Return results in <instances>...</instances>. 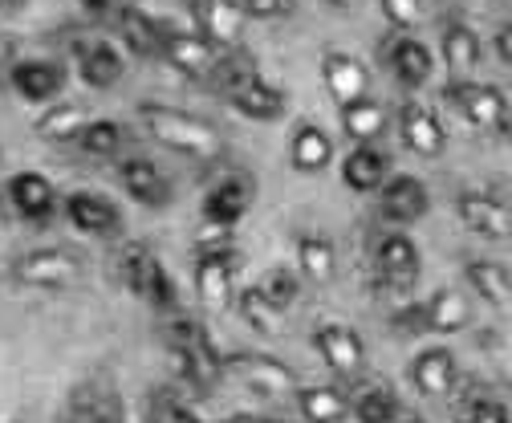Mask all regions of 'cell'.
Segmentation results:
<instances>
[{"instance_id": "46", "label": "cell", "mask_w": 512, "mask_h": 423, "mask_svg": "<svg viewBox=\"0 0 512 423\" xmlns=\"http://www.w3.org/2000/svg\"><path fill=\"white\" fill-rule=\"evenodd\" d=\"M330 5H338V9H354L358 0H330Z\"/></svg>"}, {"instance_id": "20", "label": "cell", "mask_w": 512, "mask_h": 423, "mask_svg": "<svg viewBox=\"0 0 512 423\" xmlns=\"http://www.w3.org/2000/svg\"><path fill=\"white\" fill-rule=\"evenodd\" d=\"M118 184H122L126 196H131L135 204H143V208H167L171 204L167 175L151 159H143V155H131V159L118 163Z\"/></svg>"}, {"instance_id": "41", "label": "cell", "mask_w": 512, "mask_h": 423, "mask_svg": "<svg viewBox=\"0 0 512 423\" xmlns=\"http://www.w3.org/2000/svg\"><path fill=\"white\" fill-rule=\"evenodd\" d=\"M248 17H261V21H277L293 13V0H240Z\"/></svg>"}, {"instance_id": "45", "label": "cell", "mask_w": 512, "mask_h": 423, "mask_svg": "<svg viewBox=\"0 0 512 423\" xmlns=\"http://www.w3.org/2000/svg\"><path fill=\"white\" fill-rule=\"evenodd\" d=\"M5 9H21V5H29V0H0Z\"/></svg>"}, {"instance_id": "5", "label": "cell", "mask_w": 512, "mask_h": 423, "mask_svg": "<svg viewBox=\"0 0 512 423\" xmlns=\"http://www.w3.org/2000/svg\"><path fill=\"white\" fill-rule=\"evenodd\" d=\"M443 102H452L476 131H500L508 123V98L500 86L472 82V78H452L443 86Z\"/></svg>"}, {"instance_id": "36", "label": "cell", "mask_w": 512, "mask_h": 423, "mask_svg": "<svg viewBox=\"0 0 512 423\" xmlns=\"http://www.w3.org/2000/svg\"><path fill=\"white\" fill-rule=\"evenodd\" d=\"M354 415H358V423H395L399 419V399L391 391H382V387H370V391L358 395Z\"/></svg>"}, {"instance_id": "18", "label": "cell", "mask_w": 512, "mask_h": 423, "mask_svg": "<svg viewBox=\"0 0 512 423\" xmlns=\"http://www.w3.org/2000/svg\"><path fill=\"white\" fill-rule=\"evenodd\" d=\"M456 216L468 232H476L484 240H508L512 236V212L488 192H460L456 196Z\"/></svg>"}, {"instance_id": "47", "label": "cell", "mask_w": 512, "mask_h": 423, "mask_svg": "<svg viewBox=\"0 0 512 423\" xmlns=\"http://www.w3.org/2000/svg\"><path fill=\"white\" fill-rule=\"evenodd\" d=\"M403 423H427V419H419V415H407V419H403Z\"/></svg>"}, {"instance_id": "24", "label": "cell", "mask_w": 512, "mask_h": 423, "mask_svg": "<svg viewBox=\"0 0 512 423\" xmlns=\"http://www.w3.org/2000/svg\"><path fill=\"white\" fill-rule=\"evenodd\" d=\"M322 78H326V90H330V98L338 106L370 94V70L358 62L354 53H346V49H330L322 57Z\"/></svg>"}, {"instance_id": "39", "label": "cell", "mask_w": 512, "mask_h": 423, "mask_svg": "<svg viewBox=\"0 0 512 423\" xmlns=\"http://www.w3.org/2000/svg\"><path fill=\"white\" fill-rule=\"evenodd\" d=\"M460 423H512V415L496 399H468L460 411Z\"/></svg>"}, {"instance_id": "21", "label": "cell", "mask_w": 512, "mask_h": 423, "mask_svg": "<svg viewBox=\"0 0 512 423\" xmlns=\"http://www.w3.org/2000/svg\"><path fill=\"white\" fill-rule=\"evenodd\" d=\"M374 265H378V273L387 277L391 285L407 289V285L419 277V249H415V240H411L403 228L382 232V236L374 240Z\"/></svg>"}, {"instance_id": "12", "label": "cell", "mask_w": 512, "mask_h": 423, "mask_svg": "<svg viewBox=\"0 0 512 423\" xmlns=\"http://www.w3.org/2000/svg\"><path fill=\"white\" fill-rule=\"evenodd\" d=\"M9 277L25 289H61L78 277V261L61 249H37V253H25L13 261Z\"/></svg>"}, {"instance_id": "32", "label": "cell", "mask_w": 512, "mask_h": 423, "mask_svg": "<svg viewBox=\"0 0 512 423\" xmlns=\"http://www.w3.org/2000/svg\"><path fill=\"white\" fill-rule=\"evenodd\" d=\"M86 123H90L86 106H78V102H49L45 114L33 123V135L45 139V143H74Z\"/></svg>"}, {"instance_id": "48", "label": "cell", "mask_w": 512, "mask_h": 423, "mask_svg": "<svg viewBox=\"0 0 512 423\" xmlns=\"http://www.w3.org/2000/svg\"><path fill=\"white\" fill-rule=\"evenodd\" d=\"M508 151H512V131H508Z\"/></svg>"}, {"instance_id": "6", "label": "cell", "mask_w": 512, "mask_h": 423, "mask_svg": "<svg viewBox=\"0 0 512 423\" xmlns=\"http://www.w3.org/2000/svg\"><path fill=\"white\" fill-rule=\"evenodd\" d=\"M159 57L183 74V78H196V82H208L220 74L224 57H220V45H212L204 33H183V29H163L159 37Z\"/></svg>"}, {"instance_id": "2", "label": "cell", "mask_w": 512, "mask_h": 423, "mask_svg": "<svg viewBox=\"0 0 512 423\" xmlns=\"http://www.w3.org/2000/svg\"><path fill=\"white\" fill-rule=\"evenodd\" d=\"M220 74H224V94H228V102H232L244 118H252V123H281V118H285V110H289L285 90L273 86V82H265L261 74H256L252 62H232V66L220 70Z\"/></svg>"}, {"instance_id": "29", "label": "cell", "mask_w": 512, "mask_h": 423, "mask_svg": "<svg viewBox=\"0 0 512 423\" xmlns=\"http://www.w3.org/2000/svg\"><path fill=\"white\" fill-rule=\"evenodd\" d=\"M439 53H443V66L452 70V78H468V74L480 66L484 45H480V37H476L472 25L447 21V25H443V37H439Z\"/></svg>"}, {"instance_id": "27", "label": "cell", "mask_w": 512, "mask_h": 423, "mask_svg": "<svg viewBox=\"0 0 512 423\" xmlns=\"http://www.w3.org/2000/svg\"><path fill=\"white\" fill-rule=\"evenodd\" d=\"M472 322V301L460 289H435L431 301L419 310V326L435 334H460Z\"/></svg>"}, {"instance_id": "9", "label": "cell", "mask_w": 512, "mask_h": 423, "mask_svg": "<svg viewBox=\"0 0 512 423\" xmlns=\"http://www.w3.org/2000/svg\"><path fill=\"white\" fill-rule=\"evenodd\" d=\"M70 57H74V70L90 90H114L126 74V62L114 41L106 37H74L70 41Z\"/></svg>"}, {"instance_id": "4", "label": "cell", "mask_w": 512, "mask_h": 423, "mask_svg": "<svg viewBox=\"0 0 512 423\" xmlns=\"http://www.w3.org/2000/svg\"><path fill=\"white\" fill-rule=\"evenodd\" d=\"M118 273H122V285L131 297L147 301L151 310H171L175 306V281L167 277L163 261L155 257V249L147 245H131L118 261Z\"/></svg>"}, {"instance_id": "17", "label": "cell", "mask_w": 512, "mask_h": 423, "mask_svg": "<svg viewBox=\"0 0 512 423\" xmlns=\"http://www.w3.org/2000/svg\"><path fill=\"white\" fill-rule=\"evenodd\" d=\"M313 350L322 354V362L330 371H338V375H358L362 362H366L362 338L350 326H342V322H322V326H317L313 330Z\"/></svg>"}, {"instance_id": "33", "label": "cell", "mask_w": 512, "mask_h": 423, "mask_svg": "<svg viewBox=\"0 0 512 423\" xmlns=\"http://www.w3.org/2000/svg\"><path fill=\"white\" fill-rule=\"evenodd\" d=\"M236 314L256 330V334H269V338H281L285 334V310L273 306V301L261 293V285H248L236 293Z\"/></svg>"}, {"instance_id": "14", "label": "cell", "mask_w": 512, "mask_h": 423, "mask_svg": "<svg viewBox=\"0 0 512 423\" xmlns=\"http://www.w3.org/2000/svg\"><path fill=\"white\" fill-rule=\"evenodd\" d=\"M191 17H196L200 33L220 49H236L248 25L240 0H191Z\"/></svg>"}, {"instance_id": "37", "label": "cell", "mask_w": 512, "mask_h": 423, "mask_svg": "<svg viewBox=\"0 0 512 423\" xmlns=\"http://www.w3.org/2000/svg\"><path fill=\"white\" fill-rule=\"evenodd\" d=\"M261 293L273 301V306L289 310V306H297V297H301V277H297L293 269L277 265L273 273H265V281H261Z\"/></svg>"}, {"instance_id": "43", "label": "cell", "mask_w": 512, "mask_h": 423, "mask_svg": "<svg viewBox=\"0 0 512 423\" xmlns=\"http://www.w3.org/2000/svg\"><path fill=\"white\" fill-rule=\"evenodd\" d=\"M78 5H86L90 13H118L126 0H78Z\"/></svg>"}, {"instance_id": "44", "label": "cell", "mask_w": 512, "mask_h": 423, "mask_svg": "<svg viewBox=\"0 0 512 423\" xmlns=\"http://www.w3.org/2000/svg\"><path fill=\"white\" fill-rule=\"evenodd\" d=\"M224 423H281V419H265V415H228Z\"/></svg>"}, {"instance_id": "30", "label": "cell", "mask_w": 512, "mask_h": 423, "mask_svg": "<svg viewBox=\"0 0 512 423\" xmlns=\"http://www.w3.org/2000/svg\"><path fill=\"white\" fill-rule=\"evenodd\" d=\"M297 269H301V277L313 281V285L334 281V269H338L334 240L322 236V232H313V228H305V232L297 236Z\"/></svg>"}, {"instance_id": "15", "label": "cell", "mask_w": 512, "mask_h": 423, "mask_svg": "<svg viewBox=\"0 0 512 423\" xmlns=\"http://www.w3.org/2000/svg\"><path fill=\"white\" fill-rule=\"evenodd\" d=\"M61 216H66L82 236H118L122 232L118 204L98 196V192H70L61 200Z\"/></svg>"}, {"instance_id": "13", "label": "cell", "mask_w": 512, "mask_h": 423, "mask_svg": "<svg viewBox=\"0 0 512 423\" xmlns=\"http://www.w3.org/2000/svg\"><path fill=\"white\" fill-rule=\"evenodd\" d=\"M399 135H403L407 151H415L423 159H439L447 151V127L427 102H403L399 106Z\"/></svg>"}, {"instance_id": "35", "label": "cell", "mask_w": 512, "mask_h": 423, "mask_svg": "<svg viewBox=\"0 0 512 423\" xmlns=\"http://www.w3.org/2000/svg\"><path fill=\"white\" fill-rule=\"evenodd\" d=\"M122 143H126V131H122V123H114V118H90L74 139V147L94 155V159H110Z\"/></svg>"}, {"instance_id": "11", "label": "cell", "mask_w": 512, "mask_h": 423, "mask_svg": "<svg viewBox=\"0 0 512 423\" xmlns=\"http://www.w3.org/2000/svg\"><path fill=\"white\" fill-rule=\"evenodd\" d=\"M5 192H9L13 212L21 220L37 224V228H45L57 216V208H61V196L53 188V179L41 175V171H17V175H9V188Z\"/></svg>"}, {"instance_id": "8", "label": "cell", "mask_w": 512, "mask_h": 423, "mask_svg": "<svg viewBox=\"0 0 512 423\" xmlns=\"http://www.w3.org/2000/svg\"><path fill=\"white\" fill-rule=\"evenodd\" d=\"M171 358L175 367L200 387H212L220 375H224V358L216 354L212 338L204 334V326H187L179 322L175 326V338H171Z\"/></svg>"}, {"instance_id": "38", "label": "cell", "mask_w": 512, "mask_h": 423, "mask_svg": "<svg viewBox=\"0 0 512 423\" xmlns=\"http://www.w3.org/2000/svg\"><path fill=\"white\" fill-rule=\"evenodd\" d=\"M378 9L391 29H415L423 21V0H378Z\"/></svg>"}, {"instance_id": "7", "label": "cell", "mask_w": 512, "mask_h": 423, "mask_svg": "<svg viewBox=\"0 0 512 423\" xmlns=\"http://www.w3.org/2000/svg\"><path fill=\"white\" fill-rule=\"evenodd\" d=\"M224 371H232L240 383H248L252 391H261L269 399H285L297 391V375L289 371V362H281L277 354H256V350H236L224 358Z\"/></svg>"}, {"instance_id": "10", "label": "cell", "mask_w": 512, "mask_h": 423, "mask_svg": "<svg viewBox=\"0 0 512 423\" xmlns=\"http://www.w3.org/2000/svg\"><path fill=\"white\" fill-rule=\"evenodd\" d=\"M378 212L391 228H407V224H419L427 212H431V196H427V184L419 175H387V184L378 188Z\"/></svg>"}, {"instance_id": "16", "label": "cell", "mask_w": 512, "mask_h": 423, "mask_svg": "<svg viewBox=\"0 0 512 423\" xmlns=\"http://www.w3.org/2000/svg\"><path fill=\"white\" fill-rule=\"evenodd\" d=\"M9 86L21 102H53L66 90V70L57 62H45V57H21V62L9 66Z\"/></svg>"}, {"instance_id": "3", "label": "cell", "mask_w": 512, "mask_h": 423, "mask_svg": "<svg viewBox=\"0 0 512 423\" xmlns=\"http://www.w3.org/2000/svg\"><path fill=\"white\" fill-rule=\"evenodd\" d=\"M252 200H256V179L244 167H232L204 192L200 220H204L208 232H228V228H236L248 216Z\"/></svg>"}, {"instance_id": "34", "label": "cell", "mask_w": 512, "mask_h": 423, "mask_svg": "<svg viewBox=\"0 0 512 423\" xmlns=\"http://www.w3.org/2000/svg\"><path fill=\"white\" fill-rule=\"evenodd\" d=\"M297 411L305 423H342L350 415V399L338 387H301Z\"/></svg>"}, {"instance_id": "22", "label": "cell", "mask_w": 512, "mask_h": 423, "mask_svg": "<svg viewBox=\"0 0 512 423\" xmlns=\"http://www.w3.org/2000/svg\"><path fill=\"white\" fill-rule=\"evenodd\" d=\"M382 57H387V66H391V74L407 86V90H419V86H427L431 82V74H435V53L419 41V37H391L387 41V49H382Z\"/></svg>"}, {"instance_id": "28", "label": "cell", "mask_w": 512, "mask_h": 423, "mask_svg": "<svg viewBox=\"0 0 512 423\" xmlns=\"http://www.w3.org/2000/svg\"><path fill=\"white\" fill-rule=\"evenodd\" d=\"M342 184L358 196L378 192L387 184V155H382L374 143H354V151L342 159Z\"/></svg>"}, {"instance_id": "26", "label": "cell", "mask_w": 512, "mask_h": 423, "mask_svg": "<svg viewBox=\"0 0 512 423\" xmlns=\"http://www.w3.org/2000/svg\"><path fill=\"white\" fill-rule=\"evenodd\" d=\"M464 281H468V289H472L480 301H488L492 310L512 314V273H508L500 261H484V257L468 261V265H464Z\"/></svg>"}, {"instance_id": "25", "label": "cell", "mask_w": 512, "mask_h": 423, "mask_svg": "<svg viewBox=\"0 0 512 423\" xmlns=\"http://www.w3.org/2000/svg\"><path fill=\"white\" fill-rule=\"evenodd\" d=\"M289 163L301 175H317L334 163V139L317 123H297L289 135Z\"/></svg>"}, {"instance_id": "40", "label": "cell", "mask_w": 512, "mask_h": 423, "mask_svg": "<svg viewBox=\"0 0 512 423\" xmlns=\"http://www.w3.org/2000/svg\"><path fill=\"white\" fill-rule=\"evenodd\" d=\"M151 423H200V419L191 415L183 403H175L167 395H155L151 399Z\"/></svg>"}, {"instance_id": "1", "label": "cell", "mask_w": 512, "mask_h": 423, "mask_svg": "<svg viewBox=\"0 0 512 423\" xmlns=\"http://www.w3.org/2000/svg\"><path fill=\"white\" fill-rule=\"evenodd\" d=\"M135 118L143 123V131L163 143L167 151H179L187 159H200V163H212L224 155V139L212 123H204V118L187 114V110H175L167 102H139L135 106Z\"/></svg>"}, {"instance_id": "31", "label": "cell", "mask_w": 512, "mask_h": 423, "mask_svg": "<svg viewBox=\"0 0 512 423\" xmlns=\"http://www.w3.org/2000/svg\"><path fill=\"white\" fill-rule=\"evenodd\" d=\"M338 114H342V135H350L354 143H374L391 123V110L382 106L378 98H370V94L338 106Z\"/></svg>"}, {"instance_id": "42", "label": "cell", "mask_w": 512, "mask_h": 423, "mask_svg": "<svg viewBox=\"0 0 512 423\" xmlns=\"http://www.w3.org/2000/svg\"><path fill=\"white\" fill-rule=\"evenodd\" d=\"M492 49H496V57H500L504 66H512V21L496 29V37H492Z\"/></svg>"}, {"instance_id": "23", "label": "cell", "mask_w": 512, "mask_h": 423, "mask_svg": "<svg viewBox=\"0 0 512 423\" xmlns=\"http://www.w3.org/2000/svg\"><path fill=\"white\" fill-rule=\"evenodd\" d=\"M232 277H236V253L232 249H204L196 257V293L208 310H220L232 297Z\"/></svg>"}, {"instance_id": "19", "label": "cell", "mask_w": 512, "mask_h": 423, "mask_svg": "<svg viewBox=\"0 0 512 423\" xmlns=\"http://www.w3.org/2000/svg\"><path fill=\"white\" fill-rule=\"evenodd\" d=\"M456 354L447 346H427L411 358V387L427 399H447L456 391Z\"/></svg>"}]
</instances>
